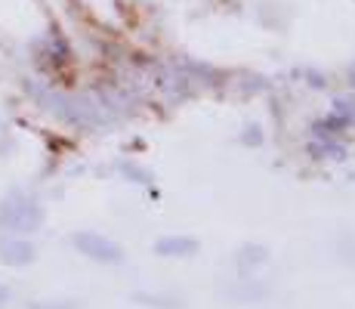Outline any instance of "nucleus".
<instances>
[{"instance_id":"nucleus-1","label":"nucleus","mask_w":355,"mask_h":309,"mask_svg":"<svg viewBox=\"0 0 355 309\" xmlns=\"http://www.w3.org/2000/svg\"><path fill=\"white\" fill-rule=\"evenodd\" d=\"M75 245L81 247L84 254H90V257H96L102 263H117V260H121V247H115L111 241L99 238V235H77Z\"/></svg>"},{"instance_id":"nucleus-2","label":"nucleus","mask_w":355,"mask_h":309,"mask_svg":"<svg viewBox=\"0 0 355 309\" xmlns=\"http://www.w3.org/2000/svg\"><path fill=\"white\" fill-rule=\"evenodd\" d=\"M0 251H3L6 263H28L31 257H35V251H31L28 245H19V241H10V245H3Z\"/></svg>"},{"instance_id":"nucleus-3","label":"nucleus","mask_w":355,"mask_h":309,"mask_svg":"<svg viewBox=\"0 0 355 309\" xmlns=\"http://www.w3.org/2000/svg\"><path fill=\"white\" fill-rule=\"evenodd\" d=\"M3 300H10V291H6V288H0V303H3Z\"/></svg>"}]
</instances>
